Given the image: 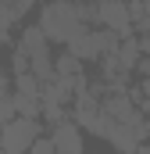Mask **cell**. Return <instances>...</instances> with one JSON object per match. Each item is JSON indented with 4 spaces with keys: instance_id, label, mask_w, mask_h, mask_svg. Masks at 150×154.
Listing matches in <instances>:
<instances>
[{
    "instance_id": "obj_5",
    "label": "cell",
    "mask_w": 150,
    "mask_h": 154,
    "mask_svg": "<svg viewBox=\"0 0 150 154\" xmlns=\"http://www.w3.org/2000/svg\"><path fill=\"white\" fill-rule=\"evenodd\" d=\"M93 7H97V25L100 29H107L114 36H125L132 29V11H129L125 0H97Z\"/></svg>"
},
{
    "instance_id": "obj_4",
    "label": "cell",
    "mask_w": 150,
    "mask_h": 154,
    "mask_svg": "<svg viewBox=\"0 0 150 154\" xmlns=\"http://www.w3.org/2000/svg\"><path fill=\"white\" fill-rule=\"evenodd\" d=\"M118 43L122 39L114 36V32H107V29H89V32H82L79 39H72L68 43V54H75L79 61H104L107 54H114L118 50Z\"/></svg>"
},
{
    "instance_id": "obj_2",
    "label": "cell",
    "mask_w": 150,
    "mask_h": 154,
    "mask_svg": "<svg viewBox=\"0 0 150 154\" xmlns=\"http://www.w3.org/2000/svg\"><path fill=\"white\" fill-rule=\"evenodd\" d=\"M18 47L25 50V57H29V65H32V75L39 79V82H50L54 79V54H50V36L39 29V25H29L25 32H22V39H18Z\"/></svg>"
},
{
    "instance_id": "obj_6",
    "label": "cell",
    "mask_w": 150,
    "mask_h": 154,
    "mask_svg": "<svg viewBox=\"0 0 150 154\" xmlns=\"http://www.w3.org/2000/svg\"><path fill=\"white\" fill-rule=\"evenodd\" d=\"M50 140H54L57 154H82V129H79L75 118H61V122H54Z\"/></svg>"
},
{
    "instance_id": "obj_9",
    "label": "cell",
    "mask_w": 150,
    "mask_h": 154,
    "mask_svg": "<svg viewBox=\"0 0 150 154\" xmlns=\"http://www.w3.org/2000/svg\"><path fill=\"white\" fill-rule=\"evenodd\" d=\"M147 122H150V118H147Z\"/></svg>"
},
{
    "instance_id": "obj_1",
    "label": "cell",
    "mask_w": 150,
    "mask_h": 154,
    "mask_svg": "<svg viewBox=\"0 0 150 154\" xmlns=\"http://www.w3.org/2000/svg\"><path fill=\"white\" fill-rule=\"evenodd\" d=\"M97 25V7L82 0H50L39 7V29L50 36V43H72L82 32Z\"/></svg>"
},
{
    "instance_id": "obj_3",
    "label": "cell",
    "mask_w": 150,
    "mask_h": 154,
    "mask_svg": "<svg viewBox=\"0 0 150 154\" xmlns=\"http://www.w3.org/2000/svg\"><path fill=\"white\" fill-rule=\"evenodd\" d=\"M36 140H43L36 118L14 115L11 122L0 125V154H29L36 147Z\"/></svg>"
},
{
    "instance_id": "obj_8",
    "label": "cell",
    "mask_w": 150,
    "mask_h": 154,
    "mask_svg": "<svg viewBox=\"0 0 150 154\" xmlns=\"http://www.w3.org/2000/svg\"><path fill=\"white\" fill-rule=\"evenodd\" d=\"M136 100H140V108H147V111H150V79H143V82H140Z\"/></svg>"
},
{
    "instance_id": "obj_7",
    "label": "cell",
    "mask_w": 150,
    "mask_h": 154,
    "mask_svg": "<svg viewBox=\"0 0 150 154\" xmlns=\"http://www.w3.org/2000/svg\"><path fill=\"white\" fill-rule=\"evenodd\" d=\"M14 115H18V111H14V82L7 79L4 65H0V125L11 122Z\"/></svg>"
}]
</instances>
